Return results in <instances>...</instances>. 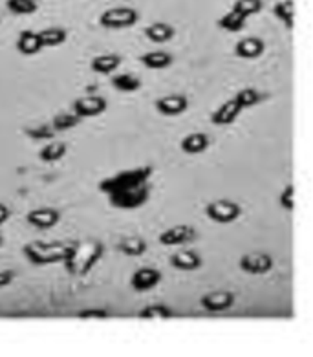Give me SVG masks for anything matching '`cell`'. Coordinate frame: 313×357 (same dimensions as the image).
Instances as JSON below:
<instances>
[{
	"label": "cell",
	"instance_id": "cell-1",
	"mask_svg": "<svg viewBox=\"0 0 313 357\" xmlns=\"http://www.w3.org/2000/svg\"><path fill=\"white\" fill-rule=\"evenodd\" d=\"M105 253L103 242L90 240V242H68L64 253L63 264L72 277H84L98 264Z\"/></svg>",
	"mask_w": 313,
	"mask_h": 357
},
{
	"label": "cell",
	"instance_id": "cell-2",
	"mask_svg": "<svg viewBox=\"0 0 313 357\" xmlns=\"http://www.w3.org/2000/svg\"><path fill=\"white\" fill-rule=\"evenodd\" d=\"M152 174H154V167L152 165L125 169V171L116 172L114 176L105 178V180L99 183V191L103 192V195H110V192L119 191V189H128V187L139 185V183L151 181Z\"/></svg>",
	"mask_w": 313,
	"mask_h": 357
},
{
	"label": "cell",
	"instance_id": "cell-3",
	"mask_svg": "<svg viewBox=\"0 0 313 357\" xmlns=\"http://www.w3.org/2000/svg\"><path fill=\"white\" fill-rule=\"evenodd\" d=\"M22 253L33 266H48L59 264L64 260L66 244L63 242H40L35 240L22 248Z\"/></svg>",
	"mask_w": 313,
	"mask_h": 357
},
{
	"label": "cell",
	"instance_id": "cell-4",
	"mask_svg": "<svg viewBox=\"0 0 313 357\" xmlns=\"http://www.w3.org/2000/svg\"><path fill=\"white\" fill-rule=\"evenodd\" d=\"M107 196H108V202H110V206L116 207V209L134 211L143 207L148 200H151L152 185H151V181H145V183L128 187V189L114 191Z\"/></svg>",
	"mask_w": 313,
	"mask_h": 357
},
{
	"label": "cell",
	"instance_id": "cell-5",
	"mask_svg": "<svg viewBox=\"0 0 313 357\" xmlns=\"http://www.w3.org/2000/svg\"><path fill=\"white\" fill-rule=\"evenodd\" d=\"M139 20V13L134 8H112L101 13L99 24L107 30H125Z\"/></svg>",
	"mask_w": 313,
	"mask_h": 357
},
{
	"label": "cell",
	"instance_id": "cell-6",
	"mask_svg": "<svg viewBox=\"0 0 313 357\" xmlns=\"http://www.w3.org/2000/svg\"><path fill=\"white\" fill-rule=\"evenodd\" d=\"M206 215L216 224H231L242 215V209L233 200H215L206 206Z\"/></svg>",
	"mask_w": 313,
	"mask_h": 357
},
{
	"label": "cell",
	"instance_id": "cell-7",
	"mask_svg": "<svg viewBox=\"0 0 313 357\" xmlns=\"http://www.w3.org/2000/svg\"><path fill=\"white\" fill-rule=\"evenodd\" d=\"M107 99L101 98V96H96V93H89L84 98L75 99L74 105H72L74 112L77 114L79 118H96V116H101L107 110Z\"/></svg>",
	"mask_w": 313,
	"mask_h": 357
},
{
	"label": "cell",
	"instance_id": "cell-8",
	"mask_svg": "<svg viewBox=\"0 0 313 357\" xmlns=\"http://www.w3.org/2000/svg\"><path fill=\"white\" fill-rule=\"evenodd\" d=\"M238 266L245 273L264 275L273 268V259L266 253H247L244 257H240Z\"/></svg>",
	"mask_w": 313,
	"mask_h": 357
},
{
	"label": "cell",
	"instance_id": "cell-9",
	"mask_svg": "<svg viewBox=\"0 0 313 357\" xmlns=\"http://www.w3.org/2000/svg\"><path fill=\"white\" fill-rule=\"evenodd\" d=\"M233 304H235V294L224 291V289H220V291H209V294H206L200 298L201 308L211 313L225 312V310H229Z\"/></svg>",
	"mask_w": 313,
	"mask_h": 357
},
{
	"label": "cell",
	"instance_id": "cell-10",
	"mask_svg": "<svg viewBox=\"0 0 313 357\" xmlns=\"http://www.w3.org/2000/svg\"><path fill=\"white\" fill-rule=\"evenodd\" d=\"M198 233L192 225H174L171 229H165L160 235V244L163 245H183L196 240Z\"/></svg>",
	"mask_w": 313,
	"mask_h": 357
},
{
	"label": "cell",
	"instance_id": "cell-11",
	"mask_svg": "<svg viewBox=\"0 0 313 357\" xmlns=\"http://www.w3.org/2000/svg\"><path fill=\"white\" fill-rule=\"evenodd\" d=\"M162 280V273L160 269L156 268H139L137 271H134V275L130 277V286H132L134 291H148V289L156 288L158 284Z\"/></svg>",
	"mask_w": 313,
	"mask_h": 357
},
{
	"label": "cell",
	"instance_id": "cell-12",
	"mask_svg": "<svg viewBox=\"0 0 313 357\" xmlns=\"http://www.w3.org/2000/svg\"><path fill=\"white\" fill-rule=\"evenodd\" d=\"M28 224L35 225V227H40V229H49L54 225L59 224L61 213L54 207H40V209H33L28 213L26 216Z\"/></svg>",
	"mask_w": 313,
	"mask_h": 357
},
{
	"label": "cell",
	"instance_id": "cell-13",
	"mask_svg": "<svg viewBox=\"0 0 313 357\" xmlns=\"http://www.w3.org/2000/svg\"><path fill=\"white\" fill-rule=\"evenodd\" d=\"M189 108V101H187L185 96H178V93H172V96H165V98H160L156 101V110L162 116H169V118H174V116H180Z\"/></svg>",
	"mask_w": 313,
	"mask_h": 357
},
{
	"label": "cell",
	"instance_id": "cell-14",
	"mask_svg": "<svg viewBox=\"0 0 313 357\" xmlns=\"http://www.w3.org/2000/svg\"><path fill=\"white\" fill-rule=\"evenodd\" d=\"M242 110H244V108L236 103V99L231 98L227 99L224 105H220L218 110H215V112L211 114V123H213V125H220V127L231 125V123H235L236 119H238Z\"/></svg>",
	"mask_w": 313,
	"mask_h": 357
},
{
	"label": "cell",
	"instance_id": "cell-15",
	"mask_svg": "<svg viewBox=\"0 0 313 357\" xmlns=\"http://www.w3.org/2000/svg\"><path fill=\"white\" fill-rule=\"evenodd\" d=\"M171 266L180 271H194L201 268V257L192 250H180L169 259Z\"/></svg>",
	"mask_w": 313,
	"mask_h": 357
},
{
	"label": "cell",
	"instance_id": "cell-16",
	"mask_svg": "<svg viewBox=\"0 0 313 357\" xmlns=\"http://www.w3.org/2000/svg\"><path fill=\"white\" fill-rule=\"evenodd\" d=\"M264 40L259 39V37H245L240 43H236L235 54L238 55L240 59H259L260 55L264 54Z\"/></svg>",
	"mask_w": 313,
	"mask_h": 357
},
{
	"label": "cell",
	"instance_id": "cell-17",
	"mask_svg": "<svg viewBox=\"0 0 313 357\" xmlns=\"http://www.w3.org/2000/svg\"><path fill=\"white\" fill-rule=\"evenodd\" d=\"M211 145V137L206 132H192L181 139L180 147L185 154H201Z\"/></svg>",
	"mask_w": 313,
	"mask_h": 357
},
{
	"label": "cell",
	"instance_id": "cell-18",
	"mask_svg": "<svg viewBox=\"0 0 313 357\" xmlns=\"http://www.w3.org/2000/svg\"><path fill=\"white\" fill-rule=\"evenodd\" d=\"M145 37L156 45H165L174 37V28L167 22H154L145 28Z\"/></svg>",
	"mask_w": 313,
	"mask_h": 357
},
{
	"label": "cell",
	"instance_id": "cell-19",
	"mask_svg": "<svg viewBox=\"0 0 313 357\" xmlns=\"http://www.w3.org/2000/svg\"><path fill=\"white\" fill-rule=\"evenodd\" d=\"M17 50H19L22 55H35L39 54L43 50V45H40V39L37 31L26 30L19 35L17 39Z\"/></svg>",
	"mask_w": 313,
	"mask_h": 357
},
{
	"label": "cell",
	"instance_id": "cell-20",
	"mask_svg": "<svg viewBox=\"0 0 313 357\" xmlns=\"http://www.w3.org/2000/svg\"><path fill=\"white\" fill-rule=\"evenodd\" d=\"M121 57L118 54H105V55H98V57H93L92 61V70L93 72H98L101 75L112 74L116 70L119 68V64H121Z\"/></svg>",
	"mask_w": 313,
	"mask_h": 357
},
{
	"label": "cell",
	"instance_id": "cell-21",
	"mask_svg": "<svg viewBox=\"0 0 313 357\" xmlns=\"http://www.w3.org/2000/svg\"><path fill=\"white\" fill-rule=\"evenodd\" d=\"M37 35H39L43 48H55V46H61L64 40H66V37H68L66 30H63L59 26H52V28L37 31Z\"/></svg>",
	"mask_w": 313,
	"mask_h": 357
},
{
	"label": "cell",
	"instance_id": "cell-22",
	"mask_svg": "<svg viewBox=\"0 0 313 357\" xmlns=\"http://www.w3.org/2000/svg\"><path fill=\"white\" fill-rule=\"evenodd\" d=\"M143 66H147L151 70H162L171 66L172 64V55L167 52H147L139 57Z\"/></svg>",
	"mask_w": 313,
	"mask_h": 357
},
{
	"label": "cell",
	"instance_id": "cell-23",
	"mask_svg": "<svg viewBox=\"0 0 313 357\" xmlns=\"http://www.w3.org/2000/svg\"><path fill=\"white\" fill-rule=\"evenodd\" d=\"M118 250L127 257H142L147 251V242L142 236H127L119 242Z\"/></svg>",
	"mask_w": 313,
	"mask_h": 357
},
{
	"label": "cell",
	"instance_id": "cell-24",
	"mask_svg": "<svg viewBox=\"0 0 313 357\" xmlns=\"http://www.w3.org/2000/svg\"><path fill=\"white\" fill-rule=\"evenodd\" d=\"M137 317L143 321H162V319L172 317V310L167 304H148L137 312Z\"/></svg>",
	"mask_w": 313,
	"mask_h": 357
},
{
	"label": "cell",
	"instance_id": "cell-25",
	"mask_svg": "<svg viewBox=\"0 0 313 357\" xmlns=\"http://www.w3.org/2000/svg\"><path fill=\"white\" fill-rule=\"evenodd\" d=\"M66 152H68V145H66V143L49 142L48 145H45V147L40 149L39 158L45 163H54V162H59Z\"/></svg>",
	"mask_w": 313,
	"mask_h": 357
},
{
	"label": "cell",
	"instance_id": "cell-26",
	"mask_svg": "<svg viewBox=\"0 0 313 357\" xmlns=\"http://www.w3.org/2000/svg\"><path fill=\"white\" fill-rule=\"evenodd\" d=\"M245 22H247L245 17L236 13L235 10H231L229 13H225V15L218 20V28H222V30L225 31H231V33H238V31H242L245 28Z\"/></svg>",
	"mask_w": 313,
	"mask_h": 357
},
{
	"label": "cell",
	"instance_id": "cell-27",
	"mask_svg": "<svg viewBox=\"0 0 313 357\" xmlns=\"http://www.w3.org/2000/svg\"><path fill=\"white\" fill-rule=\"evenodd\" d=\"M112 86L118 92H137L142 89V79L132 74H118L112 77Z\"/></svg>",
	"mask_w": 313,
	"mask_h": 357
},
{
	"label": "cell",
	"instance_id": "cell-28",
	"mask_svg": "<svg viewBox=\"0 0 313 357\" xmlns=\"http://www.w3.org/2000/svg\"><path fill=\"white\" fill-rule=\"evenodd\" d=\"M273 13L277 19L282 20L288 30H291V28H293V19H295L293 0H282V2H279V4H275Z\"/></svg>",
	"mask_w": 313,
	"mask_h": 357
},
{
	"label": "cell",
	"instance_id": "cell-29",
	"mask_svg": "<svg viewBox=\"0 0 313 357\" xmlns=\"http://www.w3.org/2000/svg\"><path fill=\"white\" fill-rule=\"evenodd\" d=\"M81 119L77 114H68V112H63V114H57L52 121V127H54L55 132H66V130H72L75 128L81 123Z\"/></svg>",
	"mask_w": 313,
	"mask_h": 357
},
{
	"label": "cell",
	"instance_id": "cell-30",
	"mask_svg": "<svg viewBox=\"0 0 313 357\" xmlns=\"http://www.w3.org/2000/svg\"><path fill=\"white\" fill-rule=\"evenodd\" d=\"M262 8H264L262 0H235V4H233V10L245 19L259 15Z\"/></svg>",
	"mask_w": 313,
	"mask_h": 357
},
{
	"label": "cell",
	"instance_id": "cell-31",
	"mask_svg": "<svg viewBox=\"0 0 313 357\" xmlns=\"http://www.w3.org/2000/svg\"><path fill=\"white\" fill-rule=\"evenodd\" d=\"M8 10L15 15H31L37 11L39 4L35 0H8Z\"/></svg>",
	"mask_w": 313,
	"mask_h": 357
},
{
	"label": "cell",
	"instance_id": "cell-32",
	"mask_svg": "<svg viewBox=\"0 0 313 357\" xmlns=\"http://www.w3.org/2000/svg\"><path fill=\"white\" fill-rule=\"evenodd\" d=\"M235 99H236V103H238L242 108H251V107H257V105L262 101V96H260L259 90L242 89L238 93H236Z\"/></svg>",
	"mask_w": 313,
	"mask_h": 357
},
{
	"label": "cell",
	"instance_id": "cell-33",
	"mask_svg": "<svg viewBox=\"0 0 313 357\" xmlns=\"http://www.w3.org/2000/svg\"><path fill=\"white\" fill-rule=\"evenodd\" d=\"M24 134L35 142H49L54 139L55 130L52 125H39V127H26Z\"/></svg>",
	"mask_w": 313,
	"mask_h": 357
},
{
	"label": "cell",
	"instance_id": "cell-34",
	"mask_svg": "<svg viewBox=\"0 0 313 357\" xmlns=\"http://www.w3.org/2000/svg\"><path fill=\"white\" fill-rule=\"evenodd\" d=\"M110 315V312L105 308H84L77 312V319H83V321H101V319H107Z\"/></svg>",
	"mask_w": 313,
	"mask_h": 357
},
{
	"label": "cell",
	"instance_id": "cell-35",
	"mask_svg": "<svg viewBox=\"0 0 313 357\" xmlns=\"http://www.w3.org/2000/svg\"><path fill=\"white\" fill-rule=\"evenodd\" d=\"M280 207L282 209L293 211L295 209V189L293 185H288L280 195Z\"/></svg>",
	"mask_w": 313,
	"mask_h": 357
},
{
	"label": "cell",
	"instance_id": "cell-36",
	"mask_svg": "<svg viewBox=\"0 0 313 357\" xmlns=\"http://www.w3.org/2000/svg\"><path fill=\"white\" fill-rule=\"evenodd\" d=\"M15 279V273L11 271V269H0V288H4V286H10Z\"/></svg>",
	"mask_w": 313,
	"mask_h": 357
},
{
	"label": "cell",
	"instance_id": "cell-37",
	"mask_svg": "<svg viewBox=\"0 0 313 357\" xmlns=\"http://www.w3.org/2000/svg\"><path fill=\"white\" fill-rule=\"evenodd\" d=\"M10 216H11L10 207H8V206H6V204H2V202H0V225L6 224V222L10 220Z\"/></svg>",
	"mask_w": 313,
	"mask_h": 357
},
{
	"label": "cell",
	"instance_id": "cell-38",
	"mask_svg": "<svg viewBox=\"0 0 313 357\" xmlns=\"http://www.w3.org/2000/svg\"><path fill=\"white\" fill-rule=\"evenodd\" d=\"M2 242H4V236H2V233H0V245H2Z\"/></svg>",
	"mask_w": 313,
	"mask_h": 357
}]
</instances>
